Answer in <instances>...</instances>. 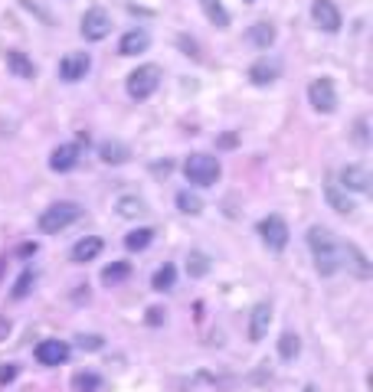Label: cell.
I'll list each match as a JSON object with an SVG mask.
<instances>
[{
  "label": "cell",
  "mask_w": 373,
  "mask_h": 392,
  "mask_svg": "<svg viewBox=\"0 0 373 392\" xmlns=\"http://www.w3.org/2000/svg\"><path fill=\"white\" fill-rule=\"evenodd\" d=\"M177 209L180 213H186V216H200L203 213V200L190 190H180L177 193Z\"/></svg>",
  "instance_id": "27"
},
{
  "label": "cell",
  "mask_w": 373,
  "mask_h": 392,
  "mask_svg": "<svg viewBox=\"0 0 373 392\" xmlns=\"http://www.w3.org/2000/svg\"><path fill=\"white\" fill-rule=\"evenodd\" d=\"M304 392H318V389H314V386H308V389H304Z\"/></svg>",
  "instance_id": "39"
},
{
  "label": "cell",
  "mask_w": 373,
  "mask_h": 392,
  "mask_svg": "<svg viewBox=\"0 0 373 392\" xmlns=\"http://www.w3.org/2000/svg\"><path fill=\"white\" fill-rule=\"evenodd\" d=\"M151 238H154V232H151L148 226H141V229H131L124 236V248H128V252H144V248L151 246Z\"/></svg>",
  "instance_id": "25"
},
{
  "label": "cell",
  "mask_w": 373,
  "mask_h": 392,
  "mask_svg": "<svg viewBox=\"0 0 373 392\" xmlns=\"http://www.w3.org/2000/svg\"><path fill=\"white\" fill-rule=\"evenodd\" d=\"M20 255H36V242H24V246H20Z\"/></svg>",
  "instance_id": "38"
},
{
  "label": "cell",
  "mask_w": 373,
  "mask_h": 392,
  "mask_svg": "<svg viewBox=\"0 0 373 392\" xmlns=\"http://www.w3.org/2000/svg\"><path fill=\"white\" fill-rule=\"evenodd\" d=\"M79 30H82V39H89V43H101V39L111 33V16L101 7H89L86 14H82Z\"/></svg>",
  "instance_id": "5"
},
{
  "label": "cell",
  "mask_w": 373,
  "mask_h": 392,
  "mask_svg": "<svg viewBox=\"0 0 373 392\" xmlns=\"http://www.w3.org/2000/svg\"><path fill=\"white\" fill-rule=\"evenodd\" d=\"M99 386H101V379H99V373H92V369H82V373L72 376V389L76 392H95Z\"/></svg>",
  "instance_id": "28"
},
{
  "label": "cell",
  "mask_w": 373,
  "mask_h": 392,
  "mask_svg": "<svg viewBox=\"0 0 373 392\" xmlns=\"http://www.w3.org/2000/svg\"><path fill=\"white\" fill-rule=\"evenodd\" d=\"M311 20H314V26H318L321 33H337L341 30V10H337V4H331V0H314L311 4Z\"/></svg>",
  "instance_id": "8"
},
{
  "label": "cell",
  "mask_w": 373,
  "mask_h": 392,
  "mask_svg": "<svg viewBox=\"0 0 373 392\" xmlns=\"http://www.w3.org/2000/svg\"><path fill=\"white\" fill-rule=\"evenodd\" d=\"M33 285H36V275H33V271H20V278H16V285H14V291H10V298L24 301L26 294L33 291Z\"/></svg>",
  "instance_id": "29"
},
{
  "label": "cell",
  "mask_w": 373,
  "mask_h": 392,
  "mask_svg": "<svg viewBox=\"0 0 373 392\" xmlns=\"http://www.w3.org/2000/svg\"><path fill=\"white\" fill-rule=\"evenodd\" d=\"M4 265H7V261H4V258H0V271H4Z\"/></svg>",
  "instance_id": "40"
},
{
  "label": "cell",
  "mask_w": 373,
  "mask_h": 392,
  "mask_svg": "<svg viewBox=\"0 0 373 392\" xmlns=\"http://www.w3.org/2000/svg\"><path fill=\"white\" fill-rule=\"evenodd\" d=\"M128 275H131V265H128V261H111V265L101 268V285L105 288L121 285V281H128Z\"/></svg>",
  "instance_id": "19"
},
{
  "label": "cell",
  "mask_w": 373,
  "mask_h": 392,
  "mask_svg": "<svg viewBox=\"0 0 373 392\" xmlns=\"http://www.w3.org/2000/svg\"><path fill=\"white\" fill-rule=\"evenodd\" d=\"M79 154H82V147L76 144V141H69V144H59L49 154V167L56 170V174H66V170H72L79 164Z\"/></svg>",
  "instance_id": "12"
},
{
  "label": "cell",
  "mask_w": 373,
  "mask_h": 392,
  "mask_svg": "<svg viewBox=\"0 0 373 392\" xmlns=\"http://www.w3.org/2000/svg\"><path fill=\"white\" fill-rule=\"evenodd\" d=\"M219 174H223V167L210 154H190L184 161V177L194 186H213L219 180Z\"/></svg>",
  "instance_id": "3"
},
{
  "label": "cell",
  "mask_w": 373,
  "mask_h": 392,
  "mask_svg": "<svg viewBox=\"0 0 373 392\" xmlns=\"http://www.w3.org/2000/svg\"><path fill=\"white\" fill-rule=\"evenodd\" d=\"M186 271H190V278H207L210 275V255H203V252H190L186 255Z\"/></svg>",
  "instance_id": "26"
},
{
  "label": "cell",
  "mask_w": 373,
  "mask_h": 392,
  "mask_svg": "<svg viewBox=\"0 0 373 392\" xmlns=\"http://www.w3.org/2000/svg\"><path fill=\"white\" fill-rule=\"evenodd\" d=\"M76 343L82 346V350H99V346H101V337H86V333H82Z\"/></svg>",
  "instance_id": "33"
},
{
  "label": "cell",
  "mask_w": 373,
  "mask_h": 392,
  "mask_svg": "<svg viewBox=\"0 0 373 392\" xmlns=\"http://www.w3.org/2000/svg\"><path fill=\"white\" fill-rule=\"evenodd\" d=\"M324 196H327V206L334 209V213H341V216H350V213H354V200H350L344 190H337V186H327Z\"/></svg>",
  "instance_id": "24"
},
{
  "label": "cell",
  "mask_w": 373,
  "mask_h": 392,
  "mask_svg": "<svg viewBox=\"0 0 373 392\" xmlns=\"http://www.w3.org/2000/svg\"><path fill=\"white\" fill-rule=\"evenodd\" d=\"M101 248H105V238L101 236H86V238H79L76 246H72L69 258L72 261H92L101 255Z\"/></svg>",
  "instance_id": "14"
},
{
  "label": "cell",
  "mask_w": 373,
  "mask_h": 392,
  "mask_svg": "<svg viewBox=\"0 0 373 392\" xmlns=\"http://www.w3.org/2000/svg\"><path fill=\"white\" fill-rule=\"evenodd\" d=\"M341 184L347 186V190L367 193V190H370V170L360 167V164H350V167L341 170Z\"/></svg>",
  "instance_id": "15"
},
{
  "label": "cell",
  "mask_w": 373,
  "mask_h": 392,
  "mask_svg": "<svg viewBox=\"0 0 373 392\" xmlns=\"http://www.w3.org/2000/svg\"><path fill=\"white\" fill-rule=\"evenodd\" d=\"M124 85H128V95H131L134 101H144L157 92V85H161V69H157V66H138V69L128 76Z\"/></svg>",
  "instance_id": "4"
},
{
  "label": "cell",
  "mask_w": 373,
  "mask_h": 392,
  "mask_svg": "<svg viewBox=\"0 0 373 392\" xmlns=\"http://www.w3.org/2000/svg\"><path fill=\"white\" fill-rule=\"evenodd\" d=\"M269 323H272V304L269 301H259L252 308V317H249V340H262L269 333Z\"/></svg>",
  "instance_id": "11"
},
{
  "label": "cell",
  "mask_w": 373,
  "mask_h": 392,
  "mask_svg": "<svg viewBox=\"0 0 373 392\" xmlns=\"http://www.w3.org/2000/svg\"><path fill=\"white\" fill-rule=\"evenodd\" d=\"M246 39H249V43H252L256 49H269V46L275 43V26L265 24V20H262V24H252V26L246 30Z\"/></svg>",
  "instance_id": "17"
},
{
  "label": "cell",
  "mask_w": 373,
  "mask_h": 392,
  "mask_svg": "<svg viewBox=\"0 0 373 392\" xmlns=\"http://www.w3.org/2000/svg\"><path fill=\"white\" fill-rule=\"evenodd\" d=\"M282 66L275 59H256L252 66H249V82L252 85H272L275 79H279Z\"/></svg>",
  "instance_id": "13"
},
{
  "label": "cell",
  "mask_w": 373,
  "mask_h": 392,
  "mask_svg": "<svg viewBox=\"0 0 373 392\" xmlns=\"http://www.w3.org/2000/svg\"><path fill=\"white\" fill-rule=\"evenodd\" d=\"M161 323H164V311L161 308L148 311V327H161Z\"/></svg>",
  "instance_id": "35"
},
{
  "label": "cell",
  "mask_w": 373,
  "mask_h": 392,
  "mask_svg": "<svg viewBox=\"0 0 373 392\" xmlns=\"http://www.w3.org/2000/svg\"><path fill=\"white\" fill-rule=\"evenodd\" d=\"M151 285H154V291H171L177 285V268H174L171 261H164L161 268L154 271V278H151Z\"/></svg>",
  "instance_id": "23"
},
{
  "label": "cell",
  "mask_w": 373,
  "mask_h": 392,
  "mask_svg": "<svg viewBox=\"0 0 373 392\" xmlns=\"http://www.w3.org/2000/svg\"><path fill=\"white\" fill-rule=\"evenodd\" d=\"M203 14H207V20H210L213 26H219V30H226L229 26V14H226L223 0H200Z\"/></svg>",
  "instance_id": "21"
},
{
  "label": "cell",
  "mask_w": 373,
  "mask_h": 392,
  "mask_svg": "<svg viewBox=\"0 0 373 392\" xmlns=\"http://www.w3.org/2000/svg\"><path fill=\"white\" fill-rule=\"evenodd\" d=\"M217 144L223 147V151H233V147H236V134H219Z\"/></svg>",
  "instance_id": "36"
},
{
  "label": "cell",
  "mask_w": 373,
  "mask_h": 392,
  "mask_svg": "<svg viewBox=\"0 0 373 392\" xmlns=\"http://www.w3.org/2000/svg\"><path fill=\"white\" fill-rule=\"evenodd\" d=\"M151 46V36L144 30H131V33H124L121 43H118V53L121 56H138L144 53V49Z\"/></svg>",
  "instance_id": "16"
},
{
  "label": "cell",
  "mask_w": 373,
  "mask_h": 392,
  "mask_svg": "<svg viewBox=\"0 0 373 392\" xmlns=\"http://www.w3.org/2000/svg\"><path fill=\"white\" fill-rule=\"evenodd\" d=\"M354 134H357V144L364 147V144H367V121H364V118H360V121H357V128H354Z\"/></svg>",
  "instance_id": "37"
},
{
  "label": "cell",
  "mask_w": 373,
  "mask_h": 392,
  "mask_svg": "<svg viewBox=\"0 0 373 392\" xmlns=\"http://www.w3.org/2000/svg\"><path fill=\"white\" fill-rule=\"evenodd\" d=\"M14 376H16V366H0V386L14 383Z\"/></svg>",
  "instance_id": "34"
},
{
  "label": "cell",
  "mask_w": 373,
  "mask_h": 392,
  "mask_svg": "<svg viewBox=\"0 0 373 392\" xmlns=\"http://www.w3.org/2000/svg\"><path fill=\"white\" fill-rule=\"evenodd\" d=\"M99 157L105 164H124L128 157H131V151H128L121 141H105V144L99 147Z\"/></svg>",
  "instance_id": "22"
},
{
  "label": "cell",
  "mask_w": 373,
  "mask_h": 392,
  "mask_svg": "<svg viewBox=\"0 0 373 392\" xmlns=\"http://www.w3.org/2000/svg\"><path fill=\"white\" fill-rule=\"evenodd\" d=\"M151 170H154V177H167L174 170V161H157V164H151Z\"/></svg>",
  "instance_id": "32"
},
{
  "label": "cell",
  "mask_w": 373,
  "mask_h": 392,
  "mask_svg": "<svg viewBox=\"0 0 373 392\" xmlns=\"http://www.w3.org/2000/svg\"><path fill=\"white\" fill-rule=\"evenodd\" d=\"M7 69L14 72V76H20V79H33V76H36L33 59L26 53H20V49H10V53H7Z\"/></svg>",
  "instance_id": "18"
},
{
  "label": "cell",
  "mask_w": 373,
  "mask_h": 392,
  "mask_svg": "<svg viewBox=\"0 0 373 392\" xmlns=\"http://www.w3.org/2000/svg\"><path fill=\"white\" fill-rule=\"evenodd\" d=\"M115 209H118L121 216H141L148 206H144L138 196H118V206H115Z\"/></svg>",
  "instance_id": "30"
},
{
  "label": "cell",
  "mask_w": 373,
  "mask_h": 392,
  "mask_svg": "<svg viewBox=\"0 0 373 392\" xmlns=\"http://www.w3.org/2000/svg\"><path fill=\"white\" fill-rule=\"evenodd\" d=\"M308 248H311V258H314V268H318L321 278L337 275V268H341V246H337L334 232L324 229V226H311Z\"/></svg>",
  "instance_id": "1"
},
{
  "label": "cell",
  "mask_w": 373,
  "mask_h": 392,
  "mask_svg": "<svg viewBox=\"0 0 373 392\" xmlns=\"http://www.w3.org/2000/svg\"><path fill=\"white\" fill-rule=\"evenodd\" d=\"M89 66H92V59H89L86 53H69L59 59V79L62 82H79V79L89 76Z\"/></svg>",
  "instance_id": "9"
},
{
  "label": "cell",
  "mask_w": 373,
  "mask_h": 392,
  "mask_svg": "<svg viewBox=\"0 0 373 392\" xmlns=\"http://www.w3.org/2000/svg\"><path fill=\"white\" fill-rule=\"evenodd\" d=\"M36 360L43 363V366H62V363L69 360V343H62V340H56V337L43 340V343L36 346Z\"/></svg>",
  "instance_id": "10"
},
{
  "label": "cell",
  "mask_w": 373,
  "mask_h": 392,
  "mask_svg": "<svg viewBox=\"0 0 373 392\" xmlns=\"http://www.w3.org/2000/svg\"><path fill=\"white\" fill-rule=\"evenodd\" d=\"M347 258H354V265H357V278L360 281H367V278H370V261L364 258V252H360L357 246H347Z\"/></svg>",
  "instance_id": "31"
},
{
  "label": "cell",
  "mask_w": 373,
  "mask_h": 392,
  "mask_svg": "<svg viewBox=\"0 0 373 392\" xmlns=\"http://www.w3.org/2000/svg\"><path fill=\"white\" fill-rule=\"evenodd\" d=\"M259 238L265 242L269 252H285L288 246V223L282 216H265L262 223H259Z\"/></svg>",
  "instance_id": "6"
},
{
  "label": "cell",
  "mask_w": 373,
  "mask_h": 392,
  "mask_svg": "<svg viewBox=\"0 0 373 392\" xmlns=\"http://www.w3.org/2000/svg\"><path fill=\"white\" fill-rule=\"evenodd\" d=\"M308 101L311 108L318 111V115H331L337 108V89L331 79H314V82L308 85Z\"/></svg>",
  "instance_id": "7"
},
{
  "label": "cell",
  "mask_w": 373,
  "mask_h": 392,
  "mask_svg": "<svg viewBox=\"0 0 373 392\" xmlns=\"http://www.w3.org/2000/svg\"><path fill=\"white\" fill-rule=\"evenodd\" d=\"M298 353H302V337H298L295 331H285L279 337V360L282 363H292Z\"/></svg>",
  "instance_id": "20"
},
{
  "label": "cell",
  "mask_w": 373,
  "mask_h": 392,
  "mask_svg": "<svg viewBox=\"0 0 373 392\" xmlns=\"http://www.w3.org/2000/svg\"><path fill=\"white\" fill-rule=\"evenodd\" d=\"M246 4H252V0H246Z\"/></svg>",
  "instance_id": "41"
},
{
  "label": "cell",
  "mask_w": 373,
  "mask_h": 392,
  "mask_svg": "<svg viewBox=\"0 0 373 392\" xmlns=\"http://www.w3.org/2000/svg\"><path fill=\"white\" fill-rule=\"evenodd\" d=\"M79 219H82V206L72 200H59L39 213V232H43V236H56V232L69 229Z\"/></svg>",
  "instance_id": "2"
}]
</instances>
